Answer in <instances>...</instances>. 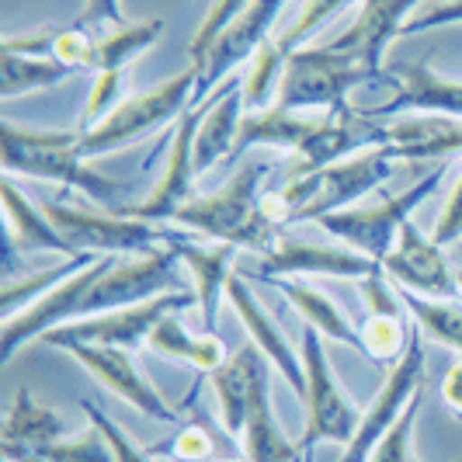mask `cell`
Masks as SVG:
<instances>
[{
	"label": "cell",
	"instance_id": "cell-34",
	"mask_svg": "<svg viewBox=\"0 0 462 462\" xmlns=\"http://www.w3.org/2000/svg\"><path fill=\"white\" fill-rule=\"evenodd\" d=\"M247 7H251V0H212L206 22L199 24V32H195V39H191V63H195V67L206 63L208 49L216 46V39L244 14Z\"/></svg>",
	"mask_w": 462,
	"mask_h": 462
},
{
	"label": "cell",
	"instance_id": "cell-10",
	"mask_svg": "<svg viewBox=\"0 0 462 462\" xmlns=\"http://www.w3.org/2000/svg\"><path fill=\"white\" fill-rule=\"evenodd\" d=\"M191 292H163L157 300L136 302V306H125V310H112V313H97L88 320H77V324L56 327L42 337V345L49 347H63V345H112V347H133L146 345L153 327L161 324L163 317L178 313L195 306Z\"/></svg>",
	"mask_w": 462,
	"mask_h": 462
},
{
	"label": "cell",
	"instance_id": "cell-2",
	"mask_svg": "<svg viewBox=\"0 0 462 462\" xmlns=\"http://www.w3.org/2000/svg\"><path fill=\"white\" fill-rule=\"evenodd\" d=\"M4 143V174L56 181V185L80 188L88 199L101 206H116L122 185L97 174L80 157V133L77 129H22L14 122L0 125Z\"/></svg>",
	"mask_w": 462,
	"mask_h": 462
},
{
	"label": "cell",
	"instance_id": "cell-14",
	"mask_svg": "<svg viewBox=\"0 0 462 462\" xmlns=\"http://www.w3.org/2000/svg\"><path fill=\"white\" fill-rule=\"evenodd\" d=\"M383 272L379 261L347 251V247H327V244H306L296 236H278V244L261 257L254 278L275 282V278H358L365 282L369 275Z\"/></svg>",
	"mask_w": 462,
	"mask_h": 462
},
{
	"label": "cell",
	"instance_id": "cell-25",
	"mask_svg": "<svg viewBox=\"0 0 462 462\" xmlns=\"http://www.w3.org/2000/svg\"><path fill=\"white\" fill-rule=\"evenodd\" d=\"M268 379H272V372L261 375L254 400H251V411H247V424H244V435H240L244 456H247V462H296L302 456V448L296 441H289V435L275 420Z\"/></svg>",
	"mask_w": 462,
	"mask_h": 462
},
{
	"label": "cell",
	"instance_id": "cell-27",
	"mask_svg": "<svg viewBox=\"0 0 462 462\" xmlns=\"http://www.w3.org/2000/svg\"><path fill=\"white\" fill-rule=\"evenodd\" d=\"M0 56H4V77H0V97L4 101L56 88L73 73L52 56H24V52H11V49H0Z\"/></svg>",
	"mask_w": 462,
	"mask_h": 462
},
{
	"label": "cell",
	"instance_id": "cell-18",
	"mask_svg": "<svg viewBox=\"0 0 462 462\" xmlns=\"http://www.w3.org/2000/svg\"><path fill=\"white\" fill-rule=\"evenodd\" d=\"M362 116H431L462 122V80H448L428 67V60L400 67V91L390 105Z\"/></svg>",
	"mask_w": 462,
	"mask_h": 462
},
{
	"label": "cell",
	"instance_id": "cell-13",
	"mask_svg": "<svg viewBox=\"0 0 462 462\" xmlns=\"http://www.w3.org/2000/svg\"><path fill=\"white\" fill-rule=\"evenodd\" d=\"M63 351L73 355L108 393H116L129 407H136L139 414L163 420V424L178 420V411L163 400L161 390L150 383V375L133 362V351L112 345H63Z\"/></svg>",
	"mask_w": 462,
	"mask_h": 462
},
{
	"label": "cell",
	"instance_id": "cell-20",
	"mask_svg": "<svg viewBox=\"0 0 462 462\" xmlns=\"http://www.w3.org/2000/svg\"><path fill=\"white\" fill-rule=\"evenodd\" d=\"M174 254L181 257L188 272H191V282H195V300H199V310H202V324L206 330L216 327L219 320V310H223V300H226V289H230L233 272V257L240 247L233 244H195V240H181L174 236L171 240Z\"/></svg>",
	"mask_w": 462,
	"mask_h": 462
},
{
	"label": "cell",
	"instance_id": "cell-3",
	"mask_svg": "<svg viewBox=\"0 0 462 462\" xmlns=\"http://www.w3.org/2000/svg\"><path fill=\"white\" fill-rule=\"evenodd\" d=\"M195 84H199V67L191 63L178 77L163 80L157 88L125 97L101 125H94L91 133H80V157L94 161V157L116 153V150H125L139 139L153 136L157 129L171 125V122H181L191 112Z\"/></svg>",
	"mask_w": 462,
	"mask_h": 462
},
{
	"label": "cell",
	"instance_id": "cell-35",
	"mask_svg": "<svg viewBox=\"0 0 462 462\" xmlns=\"http://www.w3.org/2000/svg\"><path fill=\"white\" fill-rule=\"evenodd\" d=\"M417 411H420V396L400 414V420H396L393 428L375 441L369 462H414V456H411V439H414Z\"/></svg>",
	"mask_w": 462,
	"mask_h": 462
},
{
	"label": "cell",
	"instance_id": "cell-1",
	"mask_svg": "<svg viewBox=\"0 0 462 462\" xmlns=\"http://www.w3.org/2000/svg\"><path fill=\"white\" fill-rule=\"evenodd\" d=\"M272 174L268 161H244L233 178L212 195H195L191 202L178 208L174 223L185 230H195L199 236H208L216 244H233V247H251V251H272L282 236V226H275L264 208V178Z\"/></svg>",
	"mask_w": 462,
	"mask_h": 462
},
{
	"label": "cell",
	"instance_id": "cell-21",
	"mask_svg": "<svg viewBox=\"0 0 462 462\" xmlns=\"http://www.w3.org/2000/svg\"><path fill=\"white\" fill-rule=\"evenodd\" d=\"M268 358L257 351V345H244L223 369H216L208 375L212 393H216V407H219V424L230 431L233 439L244 435L247 424V411L251 400L261 383V375H268Z\"/></svg>",
	"mask_w": 462,
	"mask_h": 462
},
{
	"label": "cell",
	"instance_id": "cell-40",
	"mask_svg": "<svg viewBox=\"0 0 462 462\" xmlns=\"http://www.w3.org/2000/svg\"><path fill=\"white\" fill-rule=\"evenodd\" d=\"M441 24H462V0H448V4H439V7L424 11L420 18H411V22L403 24V35L431 32V28H441Z\"/></svg>",
	"mask_w": 462,
	"mask_h": 462
},
{
	"label": "cell",
	"instance_id": "cell-4",
	"mask_svg": "<svg viewBox=\"0 0 462 462\" xmlns=\"http://www.w3.org/2000/svg\"><path fill=\"white\" fill-rule=\"evenodd\" d=\"M375 80V73L365 69L358 60L341 56L334 49L302 46L289 56L278 84V108L289 112H345L347 94L362 84Z\"/></svg>",
	"mask_w": 462,
	"mask_h": 462
},
{
	"label": "cell",
	"instance_id": "cell-19",
	"mask_svg": "<svg viewBox=\"0 0 462 462\" xmlns=\"http://www.w3.org/2000/svg\"><path fill=\"white\" fill-rule=\"evenodd\" d=\"M244 77H230L223 88L199 108V136H195V178L212 171L223 157H233L240 125H244Z\"/></svg>",
	"mask_w": 462,
	"mask_h": 462
},
{
	"label": "cell",
	"instance_id": "cell-11",
	"mask_svg": "<svg viewBox=\"0 0 462 462\" xmlns=\"http://www.w3.org/2000/svg\"><path fill=\"white\" fill-rule=\"evenodd\" d=\"M285 4L289 0H251V7L216 39V46L208 49L206 63L199 67V84L191 94V108H202V101H208L216 94L223 77H230L236 67L254 60L261 46L272 39V28L282 18Z\"/></svg>",
	"mask_w": 462,
	"mask_h": 462
},
{
	"label": "cell",
	"instance_id": "cell-38",
	"mask_svg": "<svg viewBox=\"0 0 462 462\" xmlns=\"http://www.w3.org/2000/svg\"><path fill=\"white\" fill-rule=\"evenodd\" d=\"M431 236H435L439 247H448V244L462 240V174L456 178V185H452L445 206H441L439 223H435V233H431Z\"/></svg>",
	"mask_w": 462,
	"mask_h": 462
},
{
	"label": "cell",
	"instance_id": "cell-36",
	"mask_svg": "<svg viewBox=\"0 0 462 462\" xmlns=\"http://www.w3.org/2000/svg\"><path fill=\"white\" fill-rule=\"evenodd\" d=\"M80 411L88 414V420H91L94 428L108 439V448H112V456H116V462H153L150 459V452L146 448H139L136 441L125 435V428L122 424H116L112 417L105 414L94 400H80Z\"/></svg>",
	"mask_w": 462,
	"mask_h": 462
},
{
	"label": "cell",
	"instance_id": "cell-6",
	"mask_svg": "<svg viewBox=\"0 0 462 462\" xmlns=\"http://www.w3.org/2000/svg\"><path fill=\"white\" fill-rule=\"evenodd\" d=\"M302 365H306V435H302L300 448L306 452V459H313V448L320 441H337L347 445L355 439L362 414L355 411V403L347 400V393L341 390L337 372L330 369L327 358V341L320 330L306 324L302 327Z\"/></svg>",
	"mask_w": 462,
	"mask_h": 462
},
{
	"label": "cell",
	"instance_id": "cell-28",
	"mask_svg": "<svg viewBox=\"0 0 462 462\" xmlns=\"http://www.w3.org/2000/svg\"><path fill=\"white\" fill-rule=\"evenodd\" d=\"M403 310L414 317V324L424 330V337H435L439 345L462 355V302L459 300H428L411 289L396 285Z\"/></svg>",
	"mask_w": 462,
	"mask_h": 462
},
{
	"label": "cell",
	"instance_id": "cell-24",
	"mask_svg": "<svg viewBox=\"0 0 462 462\" xmlns=\"http://www.w3.org/2000/svg\"><path fill=\"white\" fill-rule=\"evenodd\" d=\"M268 285H275L278 292L296 306V313H300L302 320L313 327V330L324 334V341H334V345H347V347H355V351H362V330L351 324L345 310L330 300L327 292H320L317 285H310L306 278H275V282H268Z\"/></svg>",
	"mask_w": 462,
	"mask_h": 462
},
{
	"label": "cell",
	"instance_id": "cell-43",
	"mask_svg": "<svg viewBox=\"0 0 462 462\" xmlns=\"http://www.w3.org/2000/svg\"><path fill=\"white\" fill-rule=\"evenodd\" d=\"M226 462H240V459H226Z\"/></svg>",
	"mask_w": 462,
	"mask_h": 462
},
{
	"label": "cell",
	"instance_id": "cell-26",
	"mask_svg": "<svg viewBox=\"0 0 462 462\" xmlns=\"http://www.w3.org/2000/svg\"><path fill=\"white\" fill-rule=\"evenodd\" d=\"M146 345L153 347L157 355H167V358H178L191 369H199L202 375H212L216 369L226 365V345L206 330V334H188L185 327L178 324V317H163L161 324L153 327L150 341Z\"/></svg>",
	"mask_w": 462,
	"mask_h": 462
},
{
	"label": "cell",
	"instance_id": "cell-31",
	"mask_svg": "<svg viewBox=\"0 0 462 462\" xmlns=\"http://www.w3.org/2000/svg\"><path fill=\"white\" fill-rule=\"evenodd\" d=\"M358 330H362V351L372 362H396L411 341V324L393 313H369Z\"/></svg>",
	"mask_w": 462,
	"mask_h": 462
},
{
	"label": "cell",
	"instance_id": "cell-9",
	"mask_svg": "<svg viewBox=\"0 0 462 462\" xmlns=\"http://www.w3.org/2000/svg\"><path fill=\"white\" fill-rule=\"evenodd\" d=\"M178 261L174 247H157V251H146V254H133L116 261L105 275L94 282V289L84 296L80 306V317L77 320H88L97 313H112V310H125V306H136V302L157 300L163 292H185L181 282H178ZM73 320V324H77Z\"/></svg>",
	"mask_w": 462,
	"mask_h": 462
},
{
	"label": "cell",
	"instance_id": "cell-44",
	"mask_svg": "<svg viewBox=\"0 0 462 462\" xmlns=\"http://www.w3.org/2000/svg\"><path fill=\"white\" fill-rule=\"evenodd\" d=\"M459 285H462V272H459Z\"/></svg>",
	"mask_w": 462,
	"mask_h": 462
},
{
	"label": "cell",
	"instance_id": "cell-33",
	"mask_svg": "<svg viewBox=\"0 0 462 462\" xmlns=\"http://www.w3.org/2000/svg\"><path fill=\"white\" fill-rule=\"evenodd\" d=\"M122 84H125V69H105L94 77V88L84 101V112L77 118V133H91L94 125H101L105 118L116 112L122 97Z\"/></svg>",
	"mask_w": 462,
	"mask_h": 462
},
{
	"label": "cell",
	"instance_id": "cell-22",
	"mask_svg": "<svg viewBox=\"0 0 462 462\" xmlns=\"http://www.w3.org/2000/svg\"><path fill=\"white\" fill-rule=\"evenodd\" d=\"M0 199H4V216H7V240H11V254L22 251V254H32V251H49V254H63L80 257L63 233L49 223L46 208L32 206L28 195L14 185V178L4 174L0 181Z\"/></svg>",
	"mask_w": 462,
	"mask_h": 462
},
{
	"label": "cell",
	"instance_id": "cell-45",
	"mask_svg": "<svg viewBox=\"0 0 462 462\" xmlns=\"http://www.w3.org/2000/svg\"><path fill=\"white\" fill-rule=\"evenodd\" d=\"M414 462H417V459H414ZM459 462H462V459H459Z\"/></svg>",
	"mask_w": 462,
	"mask_h": 462
},
{
	"label": "cell",
	"instance_id": "cell-15",
	"mask_svg": "<svg viewBox=\"0 0 462 462\" xmlns=\"http://www.w3.org/2000/svg\"><path fill=\"white\" fill-rule=\"evenodd\" d=\"M199 118H202V112L191 108L174 125V139H171V150H167V161H163L157 185L150 188V195L139 206L118 208L122 216H136V219L161 223V219H174L178 208L195 199L191 188H195V136H199Z\"/></svg>",
	"mask_w": 462,
	"mask_h": 462
},
{
	"label": "cell",
	"instance_id": "cell-42",
	"mask_svg": "<svg viewBox=\"0 0 462 462\" xmlns=\"http://www.w3.org/2000/svg\"><path fill=\"white\" fill-rule=\"evenodd\" d=\"M441 400H445V407L452 414L462 417V358L452 362V369L445 372V379H441Z\"/></svg>",
	"mask_w": 462,
	"mask_h": 462
},
{
	"label": "cell",
	"instance_id": "cell-23",
	"mask_svg": "<svg viewBox=\"0 0 462 462\" xmlns=\"http://www.w3.org/2000/svg\"><path fill=\"white\" fill-rule=\"evenodd\" d=\"M69 435L67 420L56 414L52 407L39 403L35 393L22 386L7 414H4V428H0V448L4 452H42L46 445H56Z\"/></svg>",
	"mask_w": 462,
	"mask_h": 462
},
{
	"label": "cell",
	"instance_id": "cell-5",
	"mask_svg": "<svg viewBox=\"0 0 462 462\" xmlns=\"http://www.w3.org/2000/svg\"><path fill=\"white\" fill-rule=\"evenodd\" d=\"M445 181V163L431 167L414 188L400 191V195H390V199H379L372 206H351L341 208V212H330L320 223V230H327L330 236L351 244V251L372 257V261H386V254L396 247L400 240V230L411 223L414 208L435 191V188Z\"/></svg>",
	"mask_w": 462,
	"mask_h": 462
},
{
	"label": "cell",
	"instance_id": "cell-12",
	"mask_svg": "<svg viewBox=\"0 0 462 462\" xmlns=\"http://www.w3.org/2000/svg\"><path fill=\"white\" fill-rule=\"evenodd\" d=\"M383 272L393 278L396 285L411 289L417 296H428V300H462L459 272L452 268L445 247L435 244V236H424V233L417 230L414 219L400 230L396 247L383 261Z\"/></svg>",
	"mask_w": 462,
	"mask_h": 462
},
{
	"label": "cell",
	"instance_id": "cell-37",
	"mask_svg": "<svg viewBox=\"0 0 462 462\" xmlns=\"http://www.w3.org/2000/svg\"><path fill=\"white\" fill-rule=\"evenodd\" d=\"M94 46L88 39V32L84 28H63V32H56V39H52V60H60L63 67L69 69H80V67H91L94 63Z\"/></svg>",
	"mask_w": 462,
	"mask_h": 462
},
{
	"label": "cell",
	"instance_id": "cell-17",
	"mask_svg": "<svg viewBox=\"0 0 462 462\" xmlns=\"http://www.w3.org/2000/svg\"><path fill=\"white\" fill-rule=\"evenodd\" d=\"M420 0H362L355 22L347 24L345 35H337L327 49L358 60L375 77H383V56L393 39L403 35L407 14L414 11Z\"/></svg>",
	"mask_w": 462,
	"mask_h": 462
},
{
	"label": "cell",
	"instance_id": "cell-16",
	"mask_svg": "<svg viewBox=\"0 0 462 462\" xmlns=\"http://www.w3.org/2000/svg\"><path fill=\"white\" fill-rule=\"evenodd\" d=\"M226 300L236 310L240 324L247 330L251 345H257V351L268 358V365L292 386V393L306 403V365H302V351L292 347V341L282 334V327L275 324V317L261 306V300L254 296V289L247 285L244 275L230 278V289H226Z\"/></svg>",
	"mask_w": 462,
	"mask_h": 462
},
{
	"label": "cell",
	"instance_id": "cell-30",
	"mask_svg": "<svg viewBox=\"0 0 462 462\" xmlns=\"http://www.w3.org/2000/svg\"><path fill=\"white\" fill-rule=\"evenodd\" d=\"M351 0H306V7L300 11V18L289 24L282 35H272L268 39V46L275 49L278 56L289 63V56L302 49L327 22H334V14H341Z\"/></svg>",
	"mask_w": 462,
	"mask_h": 462
},
{
	"label": "cell",
	"instance_id": "cell-29",
	"mask_svg": "<svg viewBox=\"0 0 462 462\" xmlns=\"http://www.w3.org/2000/svg\"><path fill=\"white\" fill-rule=\"evenodd\" d=\"M163 35V18H146V22H133L116 28L112 35H105L94 46V63L91 69L105 73V69H125L129 63H136L146 49L153 46Z\"/></svg>",
	"mask_w": 462,
	"mask_h": 462
},
{
	"label": "cell",
	"instance_id": "cell-8",
	"mask_svg": "<svg viewBox=\"0 0 462 462\" xmlns=\"http://www.w3.org/2000/svg\"><path fill=\"white\" fill-rule=\"evenodd\" d=\"M424 369H428L424 330H420V327H411L407 351L390 365L383 386H379V393L372 396L369 411L362 414V424H358L355 439L345 445V452H341L337 462H369L375 441L383 439L396 420H400V414L420 396V390H424Z\"/></svg>",
	"mask_w": 462,
	"mask_h": 462
},
{
	"label": "cell",
	"instance_id": "cell-7",
	"mask_svg": "<svg viewBox=\"0 0 462 462\" xmlns=\"http://www.w3.org/2000/svg\"><path fill=\"white\" fill-rule=\"evenodd\" d=\"M46 216L56 230L69 240V247L77 254L94 257H133L157 251L161 244L171 247V233L167 226H157L150 219H136V216H105V212H91V208H73L67 202H46Z\"/></svg>",
	"mask_w": 462,
	"mask_h": 462
},
{
	"label": "cell",
	"instance_id": "cell-41",
	"mask_svg": "<svg viewBox=\"0 0 462 462\" xmlns=\"http://www.w3.org/2000/svg\"><path fill=\"white\" fill-rule=\"evenodd\" d=\"M97 22H108L112 28H122V24H125L122 0H84V11L77 14V28L97 24Z\"/></svg>",
	"mask_w": 462,
	"mask_h": 462
},
{
	"label": "cell",
	"instance_id": "cell-32",
	"mask_svg": "<svg viewBox=\"0 0 462 462\" xmlns=\"http://www.w3.org/2000/svg\"><path fill=\"white\" fill-rule=\"evenodd\" d=\"M4 456H28L35 462H116L108 439L91 424V431L77 435V439H63L56 445H46L42 452H4Z\"/></svg>",
	"mask_w": 462,
	"mask_h": 462
},
{
	"label": "cell",
	"instance_id": "cell-39",
	"mask_svg": "<svg viewBox=\"0 0 462 462\" xmlns=\"http://www.w3.org/2000/svg\"><path fill=\"white\" fill-rule=\"evenodd\" d=\"M171 459L178 462H206L212 456V439H208L202 428H185L178 439L171 441Z\"/></svg>",
	"mask_w": 462,
	"mask_h": 462
}]
</instances>
